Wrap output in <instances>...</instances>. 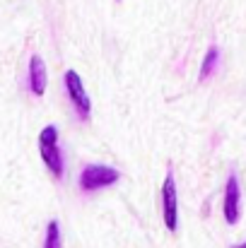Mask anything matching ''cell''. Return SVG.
<instances>
[{
	"mask_svg": "<svg viewBox=\"0 0 246 248\" xmlns=\"http://www.w3.org/2000/svg\"><path fill=\"white\" fill-rule=\"evenodd\" d=\"M217 63H220V48H208V53H205V58H203V65H200V80H208L213 73H215V68H217Z\"/></svg>",
	"mask_w": 246,
	"mask_h": 248,
	"instance_id": "cell-7",
	"label": "cell"
},
{
	"mask_svg": "<svg viewBox=\"0 0 246 248\" xmlns=\"http://www.w3.org/2000/svg\"><path fill=\"white\" fill-rule=\"evenodd\" d=\"M239 207H242L239 181H237L234 173H230L227 188H225V219H227V224H237L239 222Z\"/></svg>",
	"mask_w": 246,
	"mask_h": 248,
	"instance_id": "cell-5",
	"label": "cell"
},
{
	"mask_svg": "<svg viewBox=\"0 0 246 248\" xmlns=\"http://www.w3.org/2000/svg\"><path fill=\"white\" fill-rule=\"evenodd\" d=\"M46 65L41 61V56H32L29 61V87H32V94L41 96L46 92Z\"/></svg>",
	"mask_w": 246,
	"mask_h": 248,
	"instance_id": "cell-6",
	"label": "cell"
},
{
	"mask_svg": "<svg viewBox=\"0 0 246 248\" xmlns=\"http://www.w3.org/2000/svg\"><path fill=\"white\" fill-rule=\"evenodd\" d=\"M118 171L111 169V166H104V164H89L82 169L80 173V186L82 190H99V188H106L111 183L118 181Z\"/></svg>",
	"mask_w": 246,
	"mask_h": 248,
	"instance_id": "cell-2",
	"label": "cell"
},
{
	"mask_svg": "<svg viewBox=\"0 0 246 248\" xmlns=\"http://www.w3.org/2000/svg\"><path fill=\"white\" fill-rule=\"evenodd\" d=\"M232 248H246V241L244 244H237V246H232Z\"/></svg>",
	"mask_w": 246,
	"mask_h": 248,
	"instance_id": "cell-9",
	"label": "cell"
},
{
	"mask_svg": "<svg viewBox=\"0 0 246 248\" xmlns=\"http://www.w3.org/2000/svg\"><path fill=\"white\" fill-rule=\"evenodd\" d=\"M39 155L44 159V164L51 169L53 176L63 178L66 173V166H63V152H61V145H58V130L53 125H46L39 135Z\"/></svg>",
	"mask_w": 246,
	"mask_h": 248,
	"instance_id": "cell-1",
	"label": "cell"
},
{
	"mask_svg": "<svg viewBox=\"0 0 246 248\" xmlns=\"http://www.w3.org/2000/svg\"><path fill=\"white\" fill-rule=\"evenodd\" d=\"M44 248H63V241H61V227H58V222H49V227H46V241H44Z\"/></svg>",
	"mask_w": 246,
	"mask_h": 248,
	"instance_id": "cell-8",
	"label": "cell"
},
{
	"mask_svg": "<svg viewBox=\"0 0 246 248\" xmlns=\"http://www.w3.org/2000/svg\"><path fill=\"white\" fill-rule=\"evenodd\" d=\"M66 89H68V96L78 111L82 121H89V111H92V101L84 92V84H82V78L75 73V70H68L66 73Z\"/></svg>",
	"mask_w": 246,
	"mask_h": 248,
	"instance_id": "cell-3",
	"label": "cell"
},
{
	"mask_svg": "<svg viewBox=\"0 0 246 248\" xmlns=\"http://www.w3.org/2000/svg\"><path fill=\"white\" fill-rule=\"evenodd\" d=\"M162 212L166 229L176 232V227H179V198H176V183H174L171 173H166L162 186Z\"/></svg>",
	"mask_w": 246,
	"mask_h": 248,
	"instance_id": "cell-4",
	"label": "cell"
}]
</instances>
